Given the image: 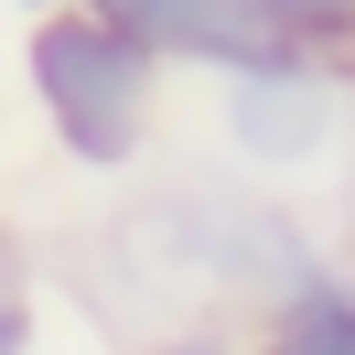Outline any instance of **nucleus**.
<instances>
[{"label": "nucleus", "instance_id": "1", "mask_svg": "<svg viewBox=\"0 0 355 355\" xmlns=\"http://www.w3.org/2000/svg\"><path fill=\"white\" fill-rule=\"evenodd\" d=\"M22 108L54 140L65 173L130 183V173H151L162 130H173V65L130 22L65 0V11H33L22 22Z\"/></svg>", "mask_w": 355, "mask_h": 355}, {"label": "nucleus", "instance_id": "2", "mask_svg": "<svg viewBox=\"0 0 355 355\" xmlns=\"http://www.w3.org/2000/svg\"><path fill=\"white\" fill-rule=\"evenodd\" d=\"M130 237H140V259H151L162 280H183L194 312H237V323H248L259 302H280V291L323 259V226H312L291 194L226 173V162H205V173H162Z\"/></svg>", "mask_w": 355, "mask_h": 355}, {"label": "nucleus", "instance_id": "3", "mask_svg": "<svg viewBox=\"0 0 355 355\" xmlns=\"http://www.w3.org/2000/svg\"><path fill=\"white\" fill-rule=\"evenodd\" d=\"M205 97H216V162L269 183V194L334 173L355 151V65H334V54L291 44V54H269L248 76H216Z\"/></svg>", "mask_w": 355, "mask_h": 355}, {"label": "nucleus", "instance_id": "4", "mask_svg": "<svg viewBox=\"0 0 355 355\" xmlns=\"http://www.w3.org/2000/svg\"><path fill=\"white\" fill-rule=\"evenodd\" d=\"M237 334H248V355H355V259L323 248V259H312L280 302H259Z\"/></svg>", "mask_w": 355, "mask_h": 355}, {"label": "nucleus", "instance_id": "5", "mask_svg": "<svg viewBox=\"0 0 355 355\" xmlns=\"http://www.w3.org/2000/svg\"><path fill=\"white\" fill-rule=\"evenodd\" d=\"M0 355H44V259L0 216Z\"/></svg>", "mask_w": 355, "mask_h": 355}, {"label": "nucleus", "instance_id": "6", "mask_svg": "<svg viewBox=\"0 0 355 355\" xmlns=\"http://www.w3.org/2000/svg\"><path fill=\"white\" fill-rule=\"evenodd\" d=\"M269 33L302 54H334V65H355V0H259Z\"/></svg>", "mask_w": 355, "mask_h": 355}, {"label": "nucleus", "instance_id": "7", "mask_svg": "<svg viewBox=\"0 0 355 355\" xmlns=\"http://www.w3.org/2000/svg\"><path fill=\"white\" fill-rule=\"evenodd\" d=\"M130 355H248L237 312H173V323H151Z\"/></svg>", "mask_w": 355, "mask_h": 355}, {"label": "nucleus", "instance_id": "8", "mask_svg": "<svg viewBox=\"0 0 355 355\" xmlns=\"http://www.w3.org/2000/svg\"><path fill=\"white\" fill-rule=\"evenodd\" d=\"M11 11H22V22H33V11H65V0H11Z\"/></svg>", "mask_w": 355, "mask_h": 355}]
</instances>
